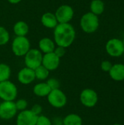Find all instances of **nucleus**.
Returning <instances> with one entry per match:
<instances>
[{
	"label": "nucleus",
	"mask_w": 124,
	"mask_h": 125,
	"mask_svg": "<svg viewBox=\"0 0 124 125\" xmlns=\"http://www.w3.org/2000/svg\"><path fill=\"white\" fill-rule=\"evenodd\" d=\"M76 36L75 28L69 23H58L54 29V42L63 48L69 47L75 41Z\"/></svg>",
	"instance_id": "nucleus-1"
},
{
	"label": "nucleus",
	"mask_w": 124,
	"mask_h": 125,
	"mask_svg": "<svg viewBox=\"0 0 124 125\" xmlns=\"http://www.w3.org/2000/svg\"><path fill=\"white\" fill-rule=\"evenodd\" d=\"M80 24L84 32L91 34L98 29L99 26V20L97 15L89 12L84 14L81 17Z\"/></svg>",
	"instance_id": "nucleus-2"
},
{
	"label": "nucleus",
	"mask_w": 124,
	"mask_h": 125,
	"mask_svg": "<svg viewBox=\"0 0 124 125\" xmlns=\"http://www.w3.org/2000/svg\"><path fill=\"white\" fill-rule=\"evenodd\" d=\"M18 96L17 86L8 81L0 82V98L3 101H14Z\"/></svg>",
	"instance_id": "nucleus-3"
},
{
	"label": "nucleus",
	"mask_w": 124,
	"mask_h": 125,
	"mask_svg": "<svg viewBox=\"0 0 124 125\" xmlns=\"http://www.w3.org/2000/svg\"><path fill=\"white\" fill-rule=\"evenodd\" d=\"M30 50V42L26 37H16L12 43V51L17 56H24Z\"/></svg>",
	"instance_id": "nucleus-4"
},
{
	"label": "nucleus",
	"mask_w": 124,
	"mask_h": 125,
	"mask_svg": "<svg viewBox=\"0 0 124 125\" xmlns=\"http://www.w3.org/2000/svg\"><path fill=\"white\" fill-rule=\"evenodd\" d=\"M24 56V62L26 67L34 70L42 65L43 55L39 50L35 48L30 49Z\"/></svg>",
	"instance_id": "nucleus-5"
},
{
	"label": "nucleus",
	"mask_w": 124,
	"mask_h": 125,
	"mask_svg": "<svg viewBox=\"0 0 124 125\" xmlns=\"http://www.w3.org/2000/svg\"><path fill=\"white\" fill-rule=\"evenodd\" d=\"M47 97L49 104L56 108H63L67 102L66 94L59 89L51 90Z\"/></svg>",
	"instance_id": "nucleus-6"
},
{
	"label": "nucleus",
	"mask_w": 124,
	"mask_h": 125,
	"mask_svg": "<svg viewBox=\"0 0 124 125\" xmlns=\"http://www.w3.org/2000/svg\"><path fill=\"white\" fill-rule=\"evenodd\" d=\"M107 53L112 57H119L124 53V46L122 40L118 38H113L106 43Z\"/></svg>",
	"instance_id": "nucleus-7"
},
{
	"label": "nucleus",
	"mask_w": 124,
	"mask_h": 125,
	"mask_svg": "<svg viewBox=\"0 0 124 125\" xmlns=\"http://www.w3.org/2000/svg\"><path fill=\"white\" fill-rule=\"evenodd\" d=\"M80 100L85 107L93 108L98 102V94L92 89H85L80 93Z\"/></svg>",
	"instance_id": "nucleus-8"
},
{
	"label": "nucleus",
	"mask_w": 124,
	"mask_h": 125,
	"mask_svg": "<svg viewBox=\"0 0 124 125\" xmlns=\"http://www.w3.org/2000/svg\"><path fill=\"white\" fill-rule=\"evenodd\" d=\"M55 15L58 23H67L73 18L74 10L71 6L63 4L56 10Z\"/></svg>",
	"instance_id": "nucleus-9"
},
{
	"label": "nucleus",
	"mask_w": 124,
	"mask_h": 125,
	"mask_svg": "<svg viewBox=\"0 0 124 125\" xmlns=\"http://www.w3.org/2000/svg\"><path fill=\"white\" fill-rule=\"evenodd\" d=\"M15 103L13 101H3L0 103V118L3 120H10L17 114Z\"/></svg>",
	"instance_id": "nucleus-10"
},
{
	"label": "nucleus",
	"mask_w": 124,
	"mask_h": 125,
	"mask_svg": "<svg viewBox=\"0 0 124 125\" xmlns=\"http://www.w3.org/2000/svg\"><path fill=\"white\" fill-rule=\"evenodd\" d=\"M37 117L31 110L22 111L17 116L16 125H36Z\"/></svg>",
	"instance_id": "nucleus-11"
},
{
	"label": "nucleus",
	"mask_w": 124,
	"mask_h": 125,
	"mask_svg": "<svg viewBox=\"0 0 124 125\" xmlns=\"http://www.w3.org/2000/svg\"><path fill=\"white\" fill-rule=\"evenodd\" d=\"M60 64V58H58L53 52L45 53L42 56V65L49 71L56 70Z\"/></svg>",
	"instance_id": "nucleus-12"
},
{
	"label": "nucleus",
	"mask_w": 124,
	"mask_h": 125,
	"mask_svg": "<svg viewBox=\"0 0 124 125\" xmlns=\"http://www.w3.org/2000/svg\"><path fill=\"white\" fill-rule=\"evenodd\" d=\"M36 79L34 70L28 67L21 69L18 74V81L24 85H28L32 83Z\"/></svg>",
	"instance_id": "nucleus-13"
},
{
	"label": "nucleus",
	"mask_w": 124,
	"mask_h": 125,
	"mask_svg": "<svg viewBox=\"0 0 124 125\" xmlns=\"http://www.w3.org/2000/svg\"><path fill=\"white\" fill-rule=\"evenodd\" d=\"M110 78L115 81H124V64H113L111 70L109 72Z\"/></svg>",
	"instance_id": "nucleus-14"
},
{
	"label": "nucleus",
	"mask_w": 124,
	"mask_h": 125,
	"mask_svg": "<svg viewBox=\"0 0 124 125\" xmlns=\"http://www.w3.org/2000/svg\"><path fill=\"white\" fill-rule=\"evenodd\" d=\"M41 22L45 27L48 29H55L58 24L55 14L50 12H45L42 15L41 18Z\"/></svg>",
	"instance_id": "nucleus-15"
},
{
	"label": "nucleus",
	"mask_w": 124,
	"mask_h": 125,
	"mask_svg": "<svg viewBox=\"0 0 124 125\" xmlns=\"http://www.w3.org/2000/svg\"><path fill=\"white\" fill-rule=\"evenodd\" d=\"M39 51L42 53H44L45 54L52 53L56 48L55 42L50 38L44 37L41 39L39 42Z\"/></svg>",
	"instance_id": "nucleus-16"
},
{
	"label": "nucleus",
	"mask_w": 124,
	"mask_h": 125,
	"mask_svg": "<svg viewBox=\"0 0 124 125\" xmlns=\"http://www.w3.org/2000/svg\"><path fill=\"white\" fill-rule=\"evenodd\" d=\"M50 91H51L50 88L48 86V85L46 83H44V82L36 84L33 88L34 94L36 96L40 97H47L50 92Z\"/></svg>",
	"instance_id": "nucleus-17"
},
{
	"label": "nucleus",
	"mask_w": 124,
	"mask_h": 125,
	"mask_svg": "<svg viewBox=\"0 0 124 125\" xmlns=\"http://www.w3.org/2000/svg\"><path fill=\"white\" fill-rule=\"evenodd\" d=\"M29 30L28 24L23 21H18L13 26V31L16 37H26Z\"/></svg>",
	"instance_id": "nucleus-18"
},
{
	"label": "nucleus",
	"mask_w": 124,
	"mask_h": 125,
	"mask_svg": "<svg viewBox=\"0 0 124 125\" xmlns=\"http://www.w3.org/2000/svg\"><path fill=\"white\" fill-rule=\"evenodd\" d=\"M62 124L63 125H82L83 119L76 114H70L64 118Z\"/></svg>",
	"instance_id": "nucleus-19"
},
{
	"label": "nucleus",
	"mask_w": 124,
	"mask_h": 125,
	"mask_svg": "<svg viewBox=\"0 0 124 125\" xmlns=\"http://www.w3.org/2000/svg\"><path fill=\"white\" fill-rule=\"evenodd\" d=\"M91 12L96 15L102 14L105 11V3L102 0H93L90 4Z\"/></svg>",
	"instance_id": "nucleus-20"
},
{
	"label": "nucleus",
	"mask_w": 124,
	"mask_h": 125,
	"mask_svg": "<svg viewBox=\"0 0 124 125\" xmlns=\"http://www.w3.org/2000/svg\"><path fill=\"white\" fill-rule=\"evenodd\" d=\"M11 75V69L9 65L1 63L0 64V82L6 81L10 79Z\"/></svg>",
	"instance_id": "nucleus-21"
},
{
	"label": "nucleus",
	"mask_w": 124,
	"mask_h": 125,
	"mask_svg": "<svg viewBox=\"0 0 124 125\" xmlns=\"http://www.w3.org/2000/svg\"><path fill=\"white\" fill-rule=\"evenodd\" d=\"M49 70H47L44 66L40 65L37 68L34 70V73H35V77L38 80L44 81L47 79L49 76Z\"/></svg>",
	"instance_id": "nucleus-22"
},
{
	"label": "nucleus",
	"mask_w": 124,
	"mask_h": 125,
	"mask_svg": "<svg viewBox=\"0 0 124 125\" xmlns=\"http://www.w3.org/2000/svg\"><path fill=\"white\" fill-rule=\"evenodd\" d=\"M10 40V34L3 26H0V45L7 44Z\"/></svg>",
	"instance_id": "nucleus-23"
},
{
	"label": "nucleus",
	"mask_w": 124,
	"mask_h": 125,
	"mask_svg": "<svg viewBox=\"0 0 124 125\" xmlns=\"http://www.w3.org/2000/svg\"><path fill=\"white\" fill-rule=\"evenodd\" d=\"M36 125H52L50 119L43 115H39L37 117Z\"/></svg>",
	"instance_id": "nucleus-24"
},
{
	"label": "nucleus",
	"mask_w": 124,
	"mask_h": 125,
	"mask_svg": "<svg viewBox=\"0 0 124 125\" xmlns=\"http://www.w3.org/2000/svg\"><path fill=\"white\" fill-rule=\"evenodd\" d=\"M46 83L48 85V86L50 88L51 90L57 89H59V87H60V83H59V81L57 79L54 78H51L48 79Z\"/></svg>",
	"instance_id": "nucleus-25"
},
{
	"label": "nucleus",
	"mask_w": 124,
	"mask_h": 125,
	"mask_svg": "<svg viewBox=\"0 0 124 125\" xmlns=\"http://www.w3.org/2000/svg\"><path fill=\"white\" fill-rule=\"evenodd\" d=\"M15 103V106H16L17 110L20 111L26 110L27 106H28V103L24 99H20V100H17Z\"/></svg>",
	"instance_id": "nucleus-26"
},
{
	"label": "nucleus",
	"mask_w": 124,
	"mask_h": 125,
	"mask_svg": "<svg viewBox=\"0 0 124 125\" xmlns=\"http://www.w3.org/2000/svg\"><path fill=\"white\" fill-rule=\"evenodd\" d=\"M113 67V64L110 62L107 61V60H105L101 63V69L102 70H103L104 72H107L109 73L110 70H111Z\"/></svg>",
	"instance_id": "nucleus-27"
},
{
	"label": "nucleus",
	"mask_w": 124,
	"mask_h": 125,
	"mask_svg": "<svg viewBox=\"0 0 124 125\" xmlns=\"http://www.w3.org/2000/svg\"><path fill=\"white\" fill-rule=\"evenodd\" d=\"M53 53L58 57V58H61L64 56L65 53H66V48L61 47V46H58L57 48H55Z\"/></svg>",
	"instance_id": "nucleus-28"
},
{
	"label": "nucleus",
	"mask_w": 124,
	"mask_h": 125,
	"mask_svg": "<svg viewBox=\"0 0 124 125\" xmlns=\"http://www.w3.org/2000/svg\"><path fill=\"white\" fill-rule=\"evenodd\" d=\"M31 111L37 116H39V114L42 113V107L40 105L36 104L34 105H33V107L31 108Z\"/></svg>",
	"instance_id": "nucleus-29"
},
{
	"label": "nucleus",
	"mask_w": 124,
	"mask_h": 125,
	"mask_svg": "<svg viewBox=\"0 0 124 125\" xmlns=\"http://www.w3.org/2000/svg\"><path fill=\"white\" fill-rule=\"evenodd\" d=\"M22 0H7V1H9L10 4H18L19 2H20Z\"/></svg>",
	"instance_id": "nucleus-30"
},
{
	"label": "nucleus",
	"mask_w": 124,
	"mask_h": 125,
	"mask_svg": "<svg viewBox=\"0 0 124 125\" xmlns=\"http://www.w3.org/2000/svg\"><path fill=\"white\" fill-rule=\"evenodd\" d=\"M122 42H123V45H124V39L122 40Z\"/></svg>",
	"instance_id": "nucleus-31"
},
{
	"label": "nucleus",
	"mask_w": 124,
	"mask_h": 125,
	"mask_svg": "<svg viewBox=\"0 0 124 125\" xmlns=\"http://www.w3.org/2000/svg\"><path fill=\"white\" fill-rule=\"evenodd\" d=\"M121 125V124H118V123H116V124H114V125Z\"/></svg>",
	"instance_id": "nucleus-32"
}]
</instances>
